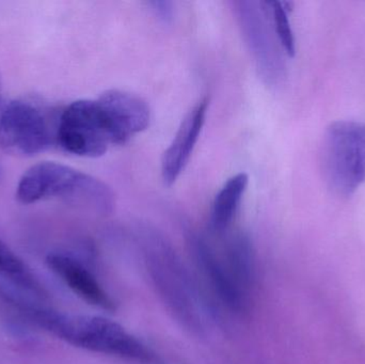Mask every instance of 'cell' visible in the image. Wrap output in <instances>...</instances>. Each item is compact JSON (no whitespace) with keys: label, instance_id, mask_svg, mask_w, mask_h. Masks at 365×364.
Returning a JSON list of instances; mask_svg holds the SVG:
<instances>
[{"label":"cell","instance_id":"obj_8","mask_svg":"<svg viewBox=\"0 0 365 364\" xmlns=\"http://www.w3.org/2000/svg\"><path fill=\"white\" fill-rule=\"evenodd\" d=\"M46 264L77 296L94 307L115 310V301L79 261L66 254H49Z\"/></svg>","mask_w":365,"mask_h":364},{"label":"cell","instance_id":"obj_5","mask_svg":"<svg viewBox=\"0 0 365 364\" xmlns=\"http://www.w3.org/2000/svg\"><path fill=\"white\" fill-rule=\"evenodd\" d=\"M57 145L81 157H101L113 145L110 132L96 100H79L60 113Z\"/></svg>","mask_w":365,"mask_h":364},{"label":"cell","instance_id":"obj_7","mask_svg":"<svg viewBox=\"0 0 365 364\" xmlns=\"http://www.w3.org/2000/svg\"><path fill=\"white\" fill-rule=\"evenodd\" d=\"M208 100L197 103L182 120L179 130L162 158L165 185L173 186L186 168L205 123Z\"/></svg>","mask_w":365,"mask_h":364},{"label":"cell","instance_id":"obj_2","mask_svg":"<svg viewBox=\"0 0 365 364\" xmlns=\"http://www.w3.org/2000/svg\"><path fill=\"white\" fill-rule=\"evenodd\" d=\"M44 331L76 348L128 360L150 363L152 353L121 325L101 316H66L49 311Z\"/></svg>","mask_w":365,"mask_h":364},{"label":"cell","instance_id":"obj_4","mask_svg":"<svg viewBox=\"0 0 365 364\" xmlns=\"http://www.w3.org/2000/svg\"><path fill=\"white\" fill-rule=\"evenodd\" d=\"M25 98L11 100L0 115V149L16 157H32L57 145L60 115Z\"/></svg>","mask_w":365,"mask_h":364},{"label":"cell","instance_id":"obj_11","mask_svg":"<svg viewBox=\"0 0 365 364\" xmlns=\"http://www.w3.org/2000/svg\"><path fill=\"white\" fill-rule=\"evenodd\" d=\"M0 276L36 296L41 298L47 296L46 290L30 271L27 264L1 241H0Z\"/></svg>","mask_w":365,"mask_h":364},{"label":"cell","instance_id":"obj_3","mask_svg":"<svg viewBox=\"0 0 365 364\" xmlns=\"http://www.w3.org/2000/svg\"><path fill=\"white\" fill-rule=\"evenodd\" d=\"M324 180L339 197H351L365 182V123L330 124L321 145Z\"/></svg>","mask_w":365,"mask_h":364},{"label":"cell","instance_id":"obj_13","mask_svg":"<svg viewBox=\"0 0 365 364\" xmlns=\"http://www.w3.org/2000/svg\"><path fill=\"white\" fill-rule=\"evenodd\" d=\"M152 8H153L155 14L163 19L164 21H169L173 19V6L171 2L168 1H153L150 2Z\"/></svg>","mask_w":365,"mask_h":364},{"label":"cell","instance_id":"obj_6","mask_svg":"<svg viewBox=\"0 0 365 364\" xmlns=\"http://www.w3.org/2000/svg\"><path fill=\"white\" fill-rule=\"evenodd\" d=\"M110 132L113 145H124L147 130L151 110L145 100L121 90H108L96 100Z\"/></svg>","mask_w":365,"mask_h":364},{"label":"cell","instance_id":"obj_12","mask_svg":"<svg viewBox=\"0 0 365 364\" xmlns=\"http://www.w3.org/2000/svg\"><path fill=\"white\" fill-rule=\"evenodd\" d=\"M272 6V19H274V31L284 48L285 53L289 57H294L296 53L295 36L289 19V12L291 11L289 2L274 1L268 2Z\"/></svg>","mask_w":365,"mask_h":364},{"label":"cell","instance_id":"obj_1","mask_svg":"<svg viewBox=\"0 0 365 364\" xmlns=\"http://www.w3.org/2000/svg\"><path fill=\"white\" fill-rule=\"evenodd\" d=\"M16 199L23 204L64 199L83 203L103 213L113 211L115 201L113 190L104 182L55 162L30 167L19 180Z\"/></svg>","mask_w":365,"mask_h":364},{"label":"cell","instance_id":"obj_10","mask_svg":"<svg viewBox=\"0 0 365 364\" xmlns=\"http://www.w3.org/2000/svg\"><path fill=\"white\" fill-rule=\"evenodd\" d=\"M247 173H238L227 180L215 197L212 207L210 222L215 232L222 233L233 222L240 202L248 187Z\"/></svg>","mask_w":365,"mask_h":364},{"label":"cell","instance_id":"obj_9","mask_svg":"<svg viewBox=\"0 0 365 364\" xmlns=\"http://www.w3.org/2000/svg\"><path fill=\"white\" fill-rule=\"evenodd\" d=\"M191 245L197 262L199 263L217 296L230 309L240 311L244 308V291L236 284L229 269L220 262L218 256L203 239L193 237Z\"/></svg>","mask_w":365,"mask_h":364},{"label":"cell","instance_id":"obj_14","mask_svg":"<svg viewBox=\"0 0 365 364\" xmlns=\"http://www.w3.org/2000/svg\"><path fill=\"white\" fill-rule=\"evenodd\" d=\"M0 90H1V88H0Z\"/></svg>","mask_w":365,"mask_h":364}]
</instances>
